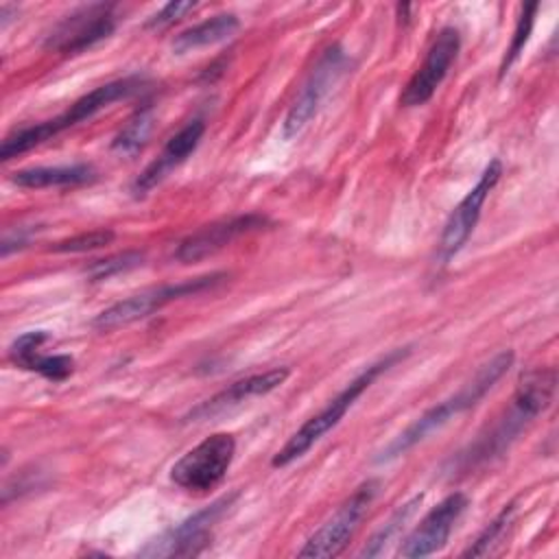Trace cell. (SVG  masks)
Returning <instances> with one entry per match:
<instances>
[{"mask_svg":"<svg viewBox=\"0 0 559 559\" xmlns=\"http://www.w3.org/2000/svg\"><path fill=\"white\" fill-rule=\"evenodd\" d=\"M555 386V367H542L524 373L509 406L491 424V428L480 432L463 452H459V456L452 461V469L469 472L502 456L509 445L520 437V432L550 406Z\"/></svg>","mask_w":559,"mask_h":559,"instance_id":"6da1fadb","label":"cell"},{"mask_svg":"<svg viewBox=\"0 0 559 559\" xmlns=\"http://www.w3.org/2000/svg\"><path fill=\"white\" fill-rule=\"evenodd\" d=\"M513 352H500L496 354L491 360H487L469 382H465L456 393H452L450 397H445L443 402L435 404L432 408H428L421 417H417L404 432H400L378 456V461H391L397 459L400 454L408 452L413 445H417L419 441H424L426 437H430L435 430L443 428L452 417L469 411L472 406H476L493 386L496 382L509 371V367L513 365Z\"/></svg>","mask_w":559,"mask_h":559,"instance_id":"7a4b0ae2","label":"cell"},{"mask_svg":"<svg viewBox=\"0 0 559 559\" xmlns=\"http://www.w3.org/2000/svg\"><path fill=\"white\" fill-rule=\"evenodd\" d=\"M142 85H144V79H140V76H124V79H116V81H109L105 85L94 87L92 92H87L85 96L74 100L70 105V109H66L63 114H59V116H55L50 120H44V122H37V124L11 131L2 140L0 157L7 162L11 157H17V155H22V153H26V151H31V148L52 140L57 133H61V131H66V129H70V127L92 118L94 114H98L100 109L109 107L111 103L133 96L135 92H140Z\"/></svg>","mask_w":559,"mask_h":559,"instance_id":"3957f363","label":"cell"},{"mask_svg":"<svg viewBox=\"0 0 559 559\" xmlns=\"http://www.w3.org/2000/svg\"><path fill=\"white\" fill-rule=\"evenodd\" d=\"M408 356V347H397L393 352H389L384 358H380L378 362L369 365L365 371H360L352 382H347V386L336 393L317 415H312L308 421H304L297 432L290 435V439L273 454L271 465L273 467H284L297 459H301L323 435H328L343 417L345 413L354 406V402L373 384V380L378 376H382L384 371H389L393 365H397L402 358Z\"/></svg>","mask_w":559,"mask_h":559,"instance_id":"277c9868","label":"cell"},{"mask_svg":"<svg viewBox=\"0 0 559 559\" xmlns=\"http://www.w3.org/2000/svg\"><path fill=\"white\" fill-rule=\"evenodd\" d=\"M225 277H227L225 273H207V275H201V277H190V280H181V282H175V284H162V286L140 290V293L105 308L103 312H98L94 317L92 325L100 332H111V330L124 328L133 321L151 317L155 310L164 308L166 304H170L175 299L199 295L207 288H214Z\"/></svg>","mask_w":559,"mask_h":559,"instance_id":"5b68a950","label":"cell"},{"mask_svg":"<svg viewBox=\"0 0 559 559\" xmlns=\"http://www.w3.org/2000/svg\"><path fill=\"white\" fill-rule=\"evenodd\" d=\"M236 454V439L227 432H214L190 448L170 467V480L194 493H205L223 483Z\"/></svg>","mask_w":559,"mask_h":559,"instance_id":"8992f818","label":"cell"},{"mask_svg":"<svg viewBox=\"0 0 559 559\" xmlns=\"http://www.w3.org/2000/svg\"><path fill=\"white\" fill-rule=\"evenodd\" d=\"M378 480H367L306 539V544L297 550L299 557H336L343 552L358 524L367 515L376 493Z\"/></svg>","mask_w":559,"mask_h":559,"instance_id":"52a82bcc","label":"cell"},{"mask_svg":"<svg viewBox=\"0 0 559 559\" xmlns=\"http://www.w3.org/2000/svg\"><path fill=\"white\" fill-rule=\"evenodd\" d=\"M347 55L341 46H330L323 50L314 68L310 70L308 79L304 81L297 98L293 100L286 118H284V138L290 140L312 120V116L319 111L321 103L328 98L332 87L338 83L347 68Z\"/></svg>","mask_w":559,"mask_h":559,"instance_id":"ba28073f","label":"cell"},{"mask_svg":"<svg viewBox=\"0 0 559 559\" xmlns=\"http://www.w3.org/2000/svg\"><path fill=\"white\" fill-rule=\"evenodd\" d=\"M500 175H502V162L491 159L485 166L478 181L474 183V188L467 190V194L459 201V205L448 216L441 240H439V260L443 264L450 262L465 247V242L469 240V236H472V231H474V227L480 218V210H483L489 192L500 181Z\"/></svg>","mask_w":559,"mask_h":559,"instance_id":"9c48e42d","label":"cell"},{"mask_svg":"<svg viewBox=\"0 0 559 559\" xmlns=\"http://www.w3.org/2000/svg\"><path fill=\"white\" fill-rule=\"evenodd\" d=\"M114 4H90L61 20L48 35L46 48L63 55H79L107 39L116 28Z\"/></svg>","mask_w":559,"mask_h":559,"instance_id":"30bf717a","label":"cell"},{"mask_svg":"<svg viewBox=\"0 0 559 559\" xmlns=\"http://www.w3.org/2000/svg\"><path fill=\"white\" fill-rule=\"evenodd\" d=\"M461 50V35L454 26H445L439 31L435 41L430 44L421 66L415 70V74L408 79L400 94L402 107H419L432 98L437 87L448 76L452 63L456 61V55Z\"/></svg>","mask_w":559,"mask_h":559,"instance_id":"8fae6325","label":"cell"},{"mask_svg":"<svg viewBox=\"0 0 559 559\" xmlns=\"http://www.w3.org/2000/svg\"><path fill=\"white\" fill-rule=\"evenodd\" d=\"M269 225V218L262 214H240L231 218H221L214 223H207L199 227L197 231L188 234L177 247H175V258L183 264L188 262H199L207 255H214L236 238L264 229Z\"/></svg>","mask_w":559,"mask_h":559,"instance_id":"7c38bea8","label":"cell"},{"mask_svg":"<svg viewBox=\"0 0 559 559\" xmlns=\"http://www.w3.org/2000/svg\"><path fill=\"white\" fill-rule=\"evenodd\" d=\"M465 509H467L465 493L454 491V493L445 496L411 531V535L400 546V555L406 559H417V557H428V555L441 550Z\"/></svg>","mask_w":559,"mask_h":559,"instance_id":"4fadbf2b","label":"cell"},{"mask_svg":"<svg viewBox=\"0 0 559 559\" xmlns=\"http://www.w3.org/2000/svg\"><path fill=\"white\" fill-rule=\"evenodd\" d=\"M231 498H223L212 502L207 509L194 513L183 520L157 542H148L140 555L142 557H181V555H199L210 544V526L218 520L225 507H229Z\"/></svg>","mask_w":559,"mask_h":559,"instance_id":"5bb4252c","label":"cell"},{"mask_svg":"<svg viewBox=\"0 0 559 559\" xmlns=\"http://www.w3.org/2000/svg\"><path fill=\"white\" fill-rule=\"evenodd\" d=\"M205 133V122L201 118H194L186 122L162 148V153L135 177L131 192L135 197H144L148 190H153L157 183H162L179 164H183L194 148L199 146L201 138Z\"/></svg>","mask_w":559,"mask_h":559,"instance_id":"9a60e30c","label":"cell"},{"mask_svg":"<svg viewBox=\"0 0 559 559\" xmlns=\"http://www.w3.org/2000/svg\"><path fill=\"white\" fill-rule=\"evenodd\" d=\"M290 376V371L286 367H275L262 373H253L247 378H240L236 382H231L229 386H225L223 391L214 393L212 397H207L205 402H201L199 406H194L186 419L188 421H201V419H210L214 415L225 413L227 408L249 400V397H258V395H266L273 389L282 386L286 382V378Z\"/></svg>","mask_w":559,"mask_h":559,"instance_id":"2e32d148","label":"cell"},{"mask_svg":"<svg viewBox=\"0 0 559 559\" xmlns=\"http://www.w3.org/2000/svg\"><path fill=\"white\" fill-rule=\"evenodd\" d=\"M96 170L90 164H68V166H33L22 168L11 175V181L20 188H68L94 181Z\"/></svg>","mask_w":559,"mask_h":559,"instance_id":"e0dca14e","label":"cell"},{"mask_svg":"<svg viewBox=\"0 0 559 559\" xmlns=\"http://www.w3.org/2000/svg\"><path fill=\"white\" fill-rule=\"evenodd\" d=\"M238 26H240V22L234 13H218L210 20H203V22L181 31L179 35H175L170 48L177 55H186L190 50H199V48L229 39L238 31Z\"/></svg>","mask_w":559,"mask_h":559,"instance_id":"ac0fdd59","label":"cell"},{"mask_svg":"<svg viewBox=\"0 0 559 559\" xmlns=\"http://www.w3.org/2000/svg\"><path fill=\"white\" fill-rule=\"evenodd\" d=\"M151 129H153V107H142L140 111H135L129 118V122L114 138V144H111L114 151L124 153V155H133L135 151L142 148Z\"/></svg>","mask_w":559,"mask_h":559,"instance_id":"d6986e66","label":"cell"},{"mask_svg":"<svg viewBox=\"0 0 559 559\" xmlns=\"http://www.w3.org/2000/svg\"><path fill=\"white\" fill-rule=\"evenodd\" d=\"M17 367L28 369V371H37L39 376H44L52 382H61L74 371V360L68 354L46 356V354H39V349H37L31 356H26Z\"/></svg>","mask_w":559,"mask_h":559,"instance_id":"ffe728a7","label":"cell"},{"mask_svg":"<svg viewBox=\"0 0 559 559\" xmlns=\"http://www.w3.org/2000/svg\"><path fill=\"white\" fill-rule=\"evenodd\" d=\"M515 515V502H509L502 507V511L489 522V526H485V531L474 539V544L463 552V557H485L489 555V550L493 548V544H498V539L507 533L509 524L513 522Z\"/></svg>","mask_w":559,"mask_h":559,"instance_id":"44dd1931","label":"cell"},{"mask_svg":"<svg viewBox=\"0 0 559 559\" xmlns=\"http://www.w3.org/2000/svg\"><path fill=\"white\" fill-rule=\"evenodd\" d=\"M142 260H144V255L140 251L116 253V255H109L103 260H94L90 266H85V275L92 282H103V280H109L114 275H120V273H127V271L140 266Z\"/></svg>","mask_w":559,"mask_h":559,"instance_id":"7402d4cb","label":"cell"},{"mask_svg":"<svg viewBox=\"0 0 559 559\" xmlns=\"http://www.w3.org/2000/svg\"><path fill=\"white\" fill-rule=\"evenodd\" d=\"M421 502V496H415L411 502H406L402 509H397L395 513H393V518L384 524V528H380L373 537H371V542L360 550V557H376V555H380L382 552V548L391 542V537L395 535V533H400V528L404 526V522L413 515V511H415V507Z\"/></svg>","mask_w":559,"mask_h":559,"instance_id":"603a6c76","label":"cell"},{"mask_svg":"<svg viewBox=\"0 0 559 559\" xmlns=\"http://www.w3.org/2000/svg\"><path fill=\"white\" fill-rule=\"evenodd\" d=\"M539 4L533 2V4H526L522 7V13L518 17V24H515V31H513V39H511V46L507 48V55L502 59V66H500V76H504L509 72V68L515 63V59L520 57V52L524 50V44L533 31V22H535V13H537Z\"/></svg>","mask_w":559,"mask_h":559,"instance_id":"cb8c5ba5","label":"cell"},{"mask_svg":"<svg viewBox=\"0 0 559 559\" xmlns=\"http://www.w3.org/2000/svg\"><path fill=\"white\" fill-rule=\"evenodd\" d=\"M111 240H114L111 229H92V231H83V234L70 236L66 240H59L50 249L57 253H85V251L100 249V247L109 245Z\"/></svg>","mask_w":559,"mask_h":559,"instance_id":"d4e9b609","label":"cell"},{"mask_svg":"<svg viewBox=\"0 0 559 559\" xmlns=\"http://www.w3.org/2000/svg\"><path fill=\"white\" fill-rule=\"evenodd\" d=\"M50 341V334L46 330H33V332H24L22 336H17L11 347H9V358L20 365L26 356H31L33 352L41 349V345Z\"/></svg>","mask_w":559,"mask_h":559,"instance_id":"484cf974","label":"cell"},{"mask_svg":"<svg viewBox=\"0 0 559 559\" xmlns=\"http://www.w3.org/2000/svg\"><path fill=\"white\" fill-rule=\"evenodd\" d=\"M197 9V2H168V4H164L155 15H151L148 17V22H146V26L148 28H166V26H170V24H175L177 20H181V17H186L190 11H194Z\"/></svg>","mask_w":559,"mask_h":559,"instance_id":"4316f807","label":"cell"},{"mask_svg":"<svg viewBox=\"0 0 559 559\" xmlns=\"http://www.w3.org/2000/svg\"><path fill=\"white\" fill-rule=\"evenodd\" d=\"M28 238H31V229L26 227H20V229H9L4 231V238H2V255L7 258L11 251H17V249H24L28 245Z\"/></svg>","mask_w":559,"mask_h":559,"instance_id":"83f0119b","label":"cell"}]
</instances>
